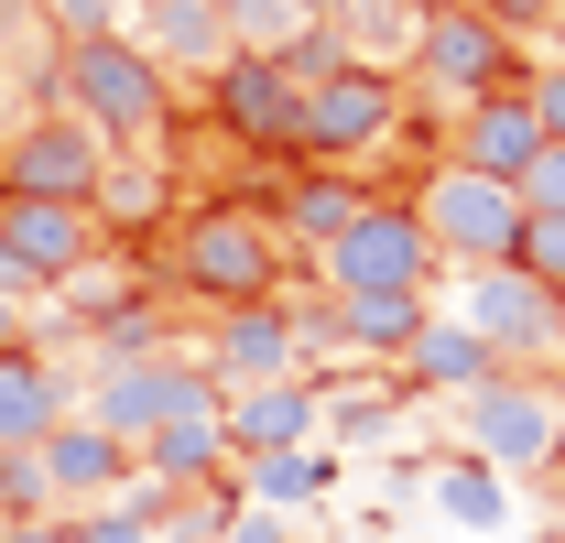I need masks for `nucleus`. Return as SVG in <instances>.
Returning a JSON list of instances; mask_svg holds the SVG:
<instances>
[{
    "instance_id": "412c9836",
    "label": "nucleus",
    "mask_w": 565,
    "mask_h": 543,
    "mask_svg": "<svg viewBox=\"0 0 565 543\" xmlns=\"http://www.w3.org/2000/svg\"><path fill=\"white\" fill-rule=\"evenodd\" d=\"M414 33H424V0H338L327 11V44L349 66H381V76L414 66Z\"/></svg>"
},
{
    "instance_id": "4be33fe9",
    "label": "nucleus",
    "mask_w": 565,
    "mask_h": 543,
    "mask_svg": "<svg viewBox=\"0 0 565 543\" xmlns=\"http://www.w3.org/2000/svg\"><path fill=\"white\" fill-rule=\"evenodd\" d=\"M359 206H370V185H359L349 163H316V174L282 196V251H327V239L349 228Z\"/></svg>"
},
{
    "instance_id": "a878e982",
    "label": "nucleus",
    "mask_w": 565,
    "mask_h": 543,
    "mask_svg": "<svg viewBox=\"0 0 565 543\" xmlns=\"http://www.w3.org/2000/svg\"><path fill=\"white\" fill-rule=\"evenodd\" d=\"M511 272H533V283H555V294H565V206H533V217H522Z\"/></svg>"
},
{
    "instance_id": "9b49d317",
    "label": "nucleus",
    "mask_w": 565,
    "mask_h": 543,
    "mask_svg": "<svg viewBox=\"0 0 565 543\" xmlns=\"http://www.w3.org/2000/svg\"><path fill=\"white\" fill-rule=\"evenodd\" d=\"M98 174H109V141L87 131L76 109H33L11 152H0V185L11 196H66V206H98Z\"/></svg>"
},
{
    "instance_id": "9d476101",
    "label": "nucleus",
    "mask_w": 565,
    "mask_h": 543,
    "mask_svg": "<svg viewBox=\"0 0 565 543\" xmlns=\"http://www.w3.org/2000/svg\"><path fill=\"white\" fill-rule=\"evenodd\" d=\"M305 348H316V327H305L282 294H250V305H217V316H207L196 370H207L217 392H250V381H294Z\"/></svg>"
},
{
    "instance_id": "f8f14e48",
    "label": "nucleus",
    "mask_w": 565,
    "mask_h": 543,
    "mask_svg": "<svg viewBox=\"0 0 565 543\" xmlns=\"http://www.w3.org/2000/svg\"><path fill=\"white\" fill-rule=\"evenodd\" d=\"M98 206H66V196H11L0 185V251H11V272L33 283V294H55L66 272H87L98 262Z\"/></svg>"
},
{
    "instance_id": "423d86ee",
    "label": "nucleus",
    "mask_w": 565,
    "mask_h": 543,
    "mask_svg": "<svg viewBox=\"0 0 565 543\" xmlns=\"http://www.w3.org/2000/svg\"><path fill=\"white\" fill-rule=\"evenodd\" d=\"M217 403V381L196 370V348H109L98 359V381H87V413L120 435V446H141L152 424H174V413Z\"/></svg>"
},
{
    "instance_id": "2f4dec72",
    "label": "nucleus",
    "mask_w": 565,
    "mask_h": 543,
    "mask_svg": "<svg viewBox=\"0 0 565 543\" xmlns=\"http://www.w3.org/2000/svg\"><path fill=\"white\" fill-rule=\"evenodd\" d=\"M522 98H533V120H544V141H565V66H555V76H533Z\"/></svg>"
},
{
    "instance_id": "aec40b11",
    "label": "nucleus",
    "mask_w": 565,
    "mask_h": 543,
    "mask_svg": "<svg viewBox=\"0 0 565 543\" xmlns=\"http://www.w3.org/2000/svg\"><path fill=\"white\" fill-rule=\"evenodd\" d=\"M55 424H66V370H55L44 348H11V359H0V457L44 446Z\"/></svg>"
},
{
    "instance_id": "6ab92c4d",
    "label": "nucleus",
    "mask_w": 565,
    "mask_h": 543,
    "mask_svg": "<svg viewBox=\"0 0 565 543\" xmlns=\"http://www.w3.org/2000/svg\"><path fill=\"white\" fill-rule=\"evenodd\" d=\"M217 403H228V392H217ZM217 403L152 424V435L131 446V478H152V489H196V478H217V468H228V424H217Z\"/></svg>"
},
{
    "instance_id": "20e7f679",
    "label": "nucleus",
    "mask_w": 565,
    "mask_h": 543,
    "mask_svg": "<svg viewBox=\"0 0 565 543\" xmlns=\"http://www.w3.org/2000/svg\"><path fill=\"white\" fill-rule=\"evenodd\" d=\"M403 206H414V228L435 239V262H446V272L511 262V239H522V196H511L500 174H479V163H457V152H446Z\"/></svg>"
},
{
    "instance_id": "ddd939ff",
    "label": "nucleus",
    "mask_w": 565,
    "mask_h": 543,
    "mask_svg": "<svg viewBox=\"0 0 565 543\" xmlns=\"http://www.w3.org/2000/svg\"><path fill=\"white\" fill-rule=\"evenodd\" d=\"M22 468H33V500H44V511H66V500H109V489L131 478V446H120L98 413H66L44 446H22Z\"/></svg>"
},
{
    "instance_id": "0eeeda50",
    "label": "nucleus",
    "mask_w": 565,
    "mask_h": 543,
    "mask_svg": "<svg viewBox=\"0 0 565 543\" xmlns=\"http://www.w3.org/2000/svg\"><path fill=\"white\" fill-rule=\"evenodd\" d=\"M403 76H381V66H316L305 76V120H294V152L305 163H359V152H381V141L403 131V98H392Z\"/></svg>"
},
{
    "instance_id": "c9c22d12",
    "label": "nucleus",
    "mask_w": 565,
    "mask_h": 543,
    "mask_svg": "<svg viewBox=\"0 0 565 543\" xmlns=\"http://www.w3.org/2000/svg\"><path fill=\"white\" fill-rule=\"evenodd\" d=\"M0 294H33V283H22V272H11V251H0Z\"/></svg>"
},
{
    "instance_id": "dca6fc26",
    "label": "nucleus",
    "mask_w": 565,
    "mask_h": 543,
    "mask_svg": "<svg viewBox=\"0 0 565 543\" xmlns=\"http://www.w3.org/2000/svg\"><path fill=\"white\" fill-rule=\"evenodd\" d=\"M446 152L511 185V174H522V163L544 152V120H533V98H522V87H490V98H468V109H446Z\"/></svg>"
},
{
    "instance_id": "6e6552de",
    "label": "nucleus",
    "mask_w": 565,
    "mask_h": 543,
    "mask_svg": "<svg viewBox=\"0 0 565 543\" xmlns=\"http://www.w3.org/2000/svg\"><path fill=\"white\" fill-rule=\"evenodd\" d=\"M435 272H446L435 239L414 228V206H392V196H370L349 228L316 251V283H327V294H424Z\"/></svg>"
},
{
    "instance_id": "a211bd4d",
    "label": "nucleus",
    "mask_w": 565,
    "mask_h": 543,
    "mask_svg": "<svg viewBox=\"0 0 565 543\" xmlns=\"http://www.w3.org/2000/svg\"><path fill=\"white\" fill-rule=\"evenodd\" d=\"M131 22H141V55H152L163 76H217L228 55H239L217 0H141Z\"/></svg>"
},
{
    "instance_id": "39448f33",
    "label": "nucleus",
    "mask_w": 565,
    "mask_h": 543,
    "mask_svg": "<svg viewBox=\"0 0 565 543\" xmlns=\"http://www.w3.org/2000/svg\"><path fill=\"white\" fill-rule=\"evenodd\" d=\"M555 435H565V392L544 370H500V381H479V392L457 403V446L490 457L500 478H533L555 457Z\"/></svg>"
},
{
    "instance_id": "bb28decb",
    "label": "nucleus",
    "mask_w": 565,
    "mask_h": 543,
    "mask_svg": "<svg viewBox=\"0 0 565 543\" xmlns=\"http://www.w3.org/2000/svg\"><path fill=\"white\" fill-rule=\"evenodd\" d=\"M511 196H522V217H533V206H565V141H544V152L511 174Z\"/></svg>"
},
{
    "instance_id": "2eb2a0df",
    "label": "nucleus",
    "mask_w": 565,
    "mask_h": 543,
    "mask_svg": "<svg viewBox=\"0 0 565 543\" xmlns=\"http://www.w3.org/2000/svg\"><path fill=\"white\" fill-rule=\"evenodd\" d=\"M228 424V468L239 457H273V446H327V392L294 370V381H250V392H228L217 403Z\"/></svg>"
},
{
    "instance_id": "f3484780",
    "label": "nucleus",
    "mask_w": 565,
    "mask_h": 543,
    "mask_svg": "<svg viewBox=\"0 0 565 543\" xmlns=\"http://www.w3.org/2000/svg\"><path fill=\"white\" fill-rule=\"evenodd\" d=\"M479 381H500V359H490V338L446 305H424V327H414V348H403V392H446V403H468Z\"/></svg>"
},
{
    "instance_id": "5701e85b",
    "label": "nucleus",
    "mask_w": 565,
    "mask_h": 543,
    "mask_svg": "<svg viewBox=\"0 0 565 543\" xmlns=\"http://www.w3.org/2000/svg\"><path fill=\"white\" fill-rule=\"evenodd\" d=\"M327 305H338L327 327H338L359 359H403L414 327H424V294H327Z\"/></svg>"
},
{
    "instance_id": "f03ea898",
    "label": "nucleus",
    "mask_w": 565,
    "mask_h": 543,
    "mask_svg": "<svg viewBox=\"0 0 565 543\" xmlns=\"http://www.w3.org/2000/svg\"><path fill=\"white\" fill-rule=\"evenodd\" d=\"M163 272H174V294H196V305H250V294H282V228L262 206H185L174 217V239H163Z\"/></svg>"
},
{
    "instance_id": "7c9ffc66",
    "label": "nucleus",
    "mask_w": 565,
    "mask_h": 543,
    "mask_svg": "<svg viewBox=\"0 0 565 543\" xmlns=\"http://www.w3.org/2000/svg\"><path fill=\"white\" fill-rule=\"evenodd\" d=\"M11 348H44V316H33V294H0V359Z\"/></svg>"
},
{
    "instance_id": "4468645a",
    "label": "nucleus",
    "mask_w": 565,
    "mask_h": 543,
    "mask_svg": "<svg viewBox=\"0 0 565 543\" xmlns=\"http://www.w3.org/2000/svg\"><path fill=\"white\" fill-rule=\"evenodd\" d=\"M207 87H217V120L250 141V152H294V120H305V66H282V55H228Z\"/></svg>"
},
{
    "instance_id": "473e14b6",
    "label": "nucleus",
    "mask_w": 565,
    "mask_h": 543,
    "mask_svg": "<svg viewBox=\"0 0 565 543\" xmlns=\"http://www.w3.org/2000/svg\"><path fill=\"white\" fill-rule=\"evenodd\" d=\"M0 543H66V522L55 511H22V522H0Z\"/></svg>"
},
{
    "instance_id": "f257e3e1",
    "label": "nucleus",
    "mask_w": 565,
    "mask_h": 543,
    "mask_svg": "<svg viewBox=\"0 0 565 543\" xmlns=\"http://www.w3.org/2000/svg\"><path fill=\"white\" fill-rule=\"evenodd\" d=\"M55 109H76L109 152H152L174 120V76L141 55V33H66L55 44Z\"/></svg>"
},
{
    "instance_id": "b1692460",
    "label": "nucleus",
    "mask_w": 565,
    "mask_h": 543,
    "mask_svg": "<svg viewBox=\"0 0 565 543\" xmlns=\"http://www.w3.org/2000/svg\"><path fill=\"white\" fill-rule=\"evenodd\" d=\"M239 478H250L262 511H316V500L338 489V457H327V446H273V457H239Z\"/></svg>"
},
{
    "instance_id": "1a4fd4ad",
    "label": "nucleus",
    "mask_w": 565,
    "mask_h": 543,
    "mask_svg": "<svg viewBox=\"0 0 565 543\" xmlns=\"http://www.w3.org/2000/svg\"><path fill=\"white\" fill-rule=\"evenodd\" d=\"M403 76H414L435 109H468V98L511 87V33H500L479 0H424V33H414V66Z\"/></svg>"
},
{
    "instance_id": "cd10ccee",
    "label": "nucleus",
    "mask_w": 565,
    "mask_h": 543,
    "mask_svg": "<svg viewBox=\"0 0 565 543\" xmlns=\"http://www.w3.org/2000/svg\"><path fill=\"white\" fill-rule=\"evenodd\" d=\"M120 11H131V0H44L55 44H66V33H120Z\"/></svg>"
},
{
    "instance_id": "72a5a7b5",
    "label": "nucleus",
    "mask_w": 565,
    "mask_h": 543,
    "mask_svg": "<svg viewBox=\"0 0 565 543\" xmlns=\"http://www.w3.org/2000/svg\"><path fill=\"white\" fill-rule=\"evenodd\" d=\"M22 120H33V109H22V87L0 76V152H11V131H22Z\"/></svg>"
},
{
    "instance_id": "e433bc0d",
    "label": "nucleus",
    "mask_w": 565,
    "mask_h": 543,
    "mask_svg": "<svg viewBox=\"0 0 565 543\" xmlns=\"http://www.w3.org/2000/svg\"><path fill=\"white\" fill-rule=\"evenodd\" d=\"M294 11H305V22H327V11H338V0H294Z\"/></svg>"
},
{
    "instance_id": "7ed1b4c3",
    "label": "nucleus",
    "mask_w": 565,
    "mask_h": 543,
    "mask_svg": "<svg viewBox=\"0 0 565 543\" xmlns=\"http://www.w3.org/2000/svg\"><path fill=\"white\" fill-rule=\"evenodd\" d=\"M457 316L490 338L500 370H544V381L565 370V294L555 283H533L511 262H468L457 272Z\"/></svg>"
},
{
    "instance_id": "393cba45",
    "label": "nucleus",
    "mask_w": 565,
    "mask_h": 543,
    "mask_svg": "<svg viewBox=\"0 0 565 543\" xmlns=\"http://www.w3.org/2000/svg\"><path fill=\"white\" fill-rule=\"evenodd\" d=\"M435 511H446L457 533H500V511H511V500H500V468H490V457H468V446H457V457L435 468Z\"/></svg>"
},
{
    "instance_id": "f704fd0d",
    "label": "nucleus",
    "mask_w": 565,
    "mask_h": 543,
    "mask_svg": "<svg viewBox=\"0 0 565 543\" xmlns=\"http://www.w3.org/2000/svg\"><path fill=\"white\" fill-rule=\"evenodd\" d=\"M533 478H544V500H555V511H565V435H555V457H544V468H533Z\"/></svg>"
},
{
    "instance_id": "c85d7f7f",
    "label": "nucleus",
    "mask_w": 565,
    "mask_h": 543,
    "mask_svg": "<svg viewBox=\"0 0 565 543\" xmlns=\"http://www.w3.org/2000/svg\"><path fill=\"white\" fill-rule=\"evenodd\" d=\"M479 11H490L500 33H555L565 22V0H479Z\"/></svg>"
},
{
    "instance_id": "c756f323",
    "label": "nucleus",
    "mask_w": 565,
    "mask_h": 543,
    "mask_svg": "<svg viewBox=\"0 0 565 543\" xmlns=\"http://www.w3.org/2000/svg\"><path fill=\"white\" fill-rule=\"evenodd\" d=\"M217 543H294V511H262V500H250V511H228Z\"/></svg>"
}]
</instances>
